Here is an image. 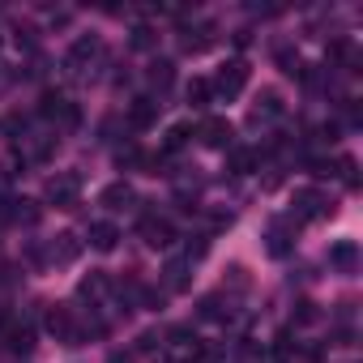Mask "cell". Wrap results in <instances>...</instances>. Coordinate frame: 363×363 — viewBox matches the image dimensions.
Here are the masks:
<instances>
[{"mask_svg": "<svg viewBox=\"0 0 363 363\" xmlns=\"http://www.w3.org/2000/svg\"><path fill=\"white\" fill-rule=\"evenodd\" d=\"M333 214V201L320 193V189H299L295 201H291V223H312V218H325Z\"/></svg>", "mask_w": 363, "mask_h": 363, "instance_id": "obj_1", "label": "cell"}, {"mask_svg": "<svg viewBox=\"0 0 363 363\" xmlns=\"http://www.w3.org/2000/svg\"><path fill=\"white\" fill-rule=\"evenodd\" d=\"M77 197H82V175H77V171H60V175H52V184H48V201H52L56 210H73V206H77Z\"/></svg>", "mask_w": 363, "mask_h": 363, "instance_id": "obj_2", "label": "cell"}, {"mask_svg": "<svg viewBox=\"0 0 363 363\" xmlns=\"http://www.w3.org/2000/svg\"><path fill=\"white\" fill-rule=\"evenodd\" d=\"M210 86H214V94H223V99H235V94H244V86H248V65H244V60H227Z\"/></svg>", "mask_w": 363, "mask_h": 363, "instance_id": "obj_3", "label": "cell"}, {"mask_svg": "<svg viewBox=\"0 0 363 363\" xmlns=\"http://www.w3.org/2000/svg\"><path fill=\"white\" fill-rule=\"evenodd\" d=\"M103 56V39L99 35H82V39H73V48H69V73H86V65H94Z\"/></svg>", "mask_w": 363, "mask_h": 363, "instance_id": "obj_4", "label": "cell"}, {"mask_svg": "<svg viewBox=\"0 0 363 363\" xmlns=\"http://www.w3.org/2000/svg\"><path fill=\"white\" fill-rule=\"evenodd\" d=\"M48 329L56 333V342H65V346H82V329L73 325V312H69L65 303L48 308Z\"/></svg>", "mask_w": 363, "mask_h": 363, "instance_id": "obj_5", "label": "cell"}, {"mask_svg": "<svg viewBox=\"0 0 363 363\" xmlns=\"http://www.w3.org/2000/svg\"><path fill=\"white\" fill-rule=\"evenodd\" d=\"M197 137H201V145H210V150H227V145H231V137H235V128H231V120L210 116V120L197 128Z\"/></svg>", "mask_w": 363, "mask_h": 363, "instance_id": "obj_6", "label": "cell"}, {"mask_svg": "<svg viewBox=\"0 0 363 363\" xmlns=\"http://www.w3.org/2000/svg\"><path fill=\"white\" fill-rule=\"evenodd\" d=\"M141 235H145L150 248H171V240H175V231H171L167 218H145L141 223Z\"/></svg>", "mask_w": 363, "mask_h": 363, "instance_id": "obj_7", "label": "cell"}, {"mask_svg": "<svg viewBox=\"0 0 363 363\" xmlns=\"http://www.w3.org/2000/svg\"><path fill=\"white\" fill-rule=\"evenodd\" d=\"M329 265H337L342 274H354V269H359V248H354V240H337V244L329 248Z\"/></svg>", "mask_w": 363, "mask_h": 363, "instance_id": "obj_8", "label": "cell"}, {"mask_svg": "<svg viewBox=\"0 0 363 363\" xmlns=\"http://www.w3.org/2000/svg\"><path fill=\"white\" fill-rule=\"evenodd\" d=\"M120 244V227L116 223H90V248L94 252H111Z\"/></svg>", "mask_w": 363, "mask_h": 363, "instance_id": "obj_9", "label": "cell"}, {"mask_svg": "<svg viewBox=\"0 0 363 363\" xmlns=\"http://www.w3.org/2000/svg\"><path fill=\"white\" fill-rule=\"evenodd\" d=\"M154 120H158V103H154V99H133L128 124H133V128H154Z\"/></svg>", "mask_w": 363, "mask_h": 363, "instance_id": "obj_10", "label": "cell"}, {"mask_svg": "<svg viewBox=\"0 0 363 363\" xmlns=\"http://www.w3.org/2000/svg\"><path fill=\"white\" fill-rule=\"evenodd\" d=\"M99 201H103L107 210H128L137 197H133V189L124 184V179H116V184H107V189H103V197H99Z\"/></svg>", "mask_w": 363, "mask_h": 363, "instance_id": "obj_11", "label": "cell"}, {"mask_svg": "<svg viewBox=\"0 0 363 363\" xmlns=\"http://www.w3.org/2000/svg\"><path fill=\"white\" fill-rule=\"evenodd\" d=\"M77 295L90 299V303H99V299L107 295V274H103V269H90V274L77 282Z\"/></svg>", "mask_w": 363, "mask_h": 363, "instance_id": "obj_12", "label": "cell"}, {"mask_svg": "<svg viewBox=\"0 0 363 363\" xmlns=\"http://www.w3.org/2000/svg\"><path fill=\"white\" fill-rule=\"evenodd\" d=\"M274 116H282V94L278 90H261L257 107H252V120H274Z\"/></svg>", "mask_w": 363, "mask_h": 363, "instance_id": "obj_13", "label": "cell"}, {"mask_svg": "<svg viewBox=\"0 0 363 363\" xmlns=\"http://www.w3.org/2000/svg\"><path fill=\"white\" fill-rule=\"evenodd\" d=\"M162 286H167V291H189V261H167Z\"/></svg>", "mask_w": 363, "mask_h": 363, "instance_id": "obj_14", "label": "cell"}, {"mask_svg": "<svg viewBox=\"0 0 363 363\" xmlns=\"http://www.w3.org/2000/svg\"><path fill=\"white\" fill-rule=\"evenodd\" d=\"M77 252H82V244H77V235H56V244H52V261H60V265H69V261H77Z\"/></svg>", "mask_w": 363, "mask_h": 363, "instance_id": "obj_15", "label": "cell"}, {"mask_svg": "<svg viewBox=\"0 0 363 363\" xmlns=\"http://www.w3.org/2000/svg\"><path fill=\"white\" fill-rule=\"evenodd\" d=\"M286 227H291V223H274V227H269V235H265L274 257H286V252H291V235H286Z\"/></svg>", "mask_w": 363, "mask_h": 363, "instance_id": "obj_16", "label": "cell"}, {"mask_svg": "<svg viewBox=\"0 0 363 363\" xmlns=\"http://www.w3.org/2000/svg\"><path fill=\"white\" fill-rule=\"evenodd\" d=\"M184 94H189V103H193V107H206V103H210V99H214V86H210V82H206V77H193V82H189V90H184Z\"/></svg>", "mask_w": 363, "mask_h": 363, "instance_id": "obj_17", "label": "cell"}, {"mask_svg": "<svg viewBox=\"0 0 363 363\" xmlns=\"http://www.w3.org/2000/svg\"><path fill=\"white\" fill-rule=\"evenodd\" d=\"M171 77H175V65H171V60H154V65H150V82H154L158 90L171 86Z\"/></svg>", "mask_w": 363, "mask_h": 363, "instance_id": "obj_18", "label": "cell"}, {"mask_svg": "<svg viewBox=\"0 0 363 363\" xmlns=\"http://www.w3.org/2000/svg\"><path fill=\"white\" fill-rule=\"evenodd\" d=\"M189 137H193V124H175V128L167 133V141H162V150L171 154V150H179V145H189Z\"/></svg>", "mask_w": 363, "mask_h": 363, "instance_id": "obj_19", "label": "cell"}, {"mask_svg": "<svg viewBox=\"0 0 363 363\" xmlns=\"http://www.w3.org/2000/svg\"><path fill=\"white\" fill-rule=\"evenodd\" d=\"M278 65H282V73H286V77H303V60H299L291 48H282V52H278Z\"/></svg>", "mask_w": 363, "mask_h": 363, "instance_id": "obj_20", "label": "cell"}, {"mask_svg": "<svg viewBox=\"0 0 363 363\" xmlns=\"http://www.w3.org/2000/svg\"><path fill=\"white\" fill-rule=\"evenodd\" d=\"M154 43H158L154 26H133V48H137V52H150Z\"/></svg>", "mask_w": 363, "mask_h": 363, "instance_id": "obj_21", "label": "cell"}, {"mask_svg": "<svg viewBox=\"0 0 363 363\" xmlns=\"http://www.w3.org/2000/svg\"><path fill=\"white\" fill-rule=\"evenodd\" d=\"M354 56V43L350 39H333L329 43V65H342V60H350Z\"/></svg>", "mask_w": 363, "mask_h": 363, "instance_id": "obj_22", "label": "cell"}, {"mask_svg": "<svg viewBox=\"0 0 363 363\" xmlns=\"http://www.w3.org/2000/svg\"><path fill=\"white\" fill-rule=\"evenodd\" d=\"M252 162H257V154H252V150H231V171H235V175H248V171H252Z\"/></svg>", "mask_w": 363, "mask_h": 363, "instance_id": "obj_23", "label": "cell"}, {"mask_svg": "<svg viewBox=\"0 0 363 363\" xmlns=\"http://www.w3.org/2000/svg\"><path fill=\"white\" fill-rule=\"evenodd\" d=\"M9 346H13V350H30V346H35V333L22 325V329H13V333H9Z\"/></svg>", "mask_w": 363, "mask_h": 363, "instance_id": "obj_24", "label": "cell"}, {"mask_svg": "<svg viewBox=\"0 0 363 363\" xmlns=\"http://www.w3.org/2000/svg\"><path fill=\"white\" fill-rule=\"evenodd\" d=\"M342 175H346V184H350V189L359 184V175H354V158H342Z\"/></svg>", "mask_w": 363, "mask_h": 363, "instance_id": "obj_25", "label": "cell"}]
</instances>
